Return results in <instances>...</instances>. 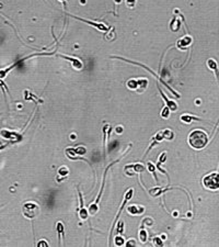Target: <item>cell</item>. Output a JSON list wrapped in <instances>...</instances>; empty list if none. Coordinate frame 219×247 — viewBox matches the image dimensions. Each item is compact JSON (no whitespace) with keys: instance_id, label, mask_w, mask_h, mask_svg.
<instances>
[{"instance_id":"obj_15","label":"cell","mask_w":219,"mask_h":247,"mask_svg":"<svg viewBox=\"0 0 219 247\" xmlns=\"http://www.w3.org/2000/svg\"><path fill=\"white\" fill-rule=\"evenodd\" d=\"M139 239L141 243L147 242V232H146V229H144V227H141V229L139 231Z\"/></svg>"},{"instance_id":"obj_3","label":"cell","mask_w":219,"mask_h":247,"mask_svg":"<svg viewBox=\"0 0 219 247\" xmlns=\"http://www.w3.org/2000/svg\"><path fill=\"white\" fill-rule=\"evenodd\" d=\"M39 205L36 204L35 202H25L23 205H22V213L27 219H34V217L39 214Z\"/></svg>"},{"instance_id":"obj_6","label":"cell","mask_w":219,"mask_h":247,"mask_svg":"<svg viewBox=\"0 0 219 247\" xmlns=\"http://www.w3.org/2000/svg\"><path fill=\"white\" fill-rule=\"evenodd\" d=\"M71 17H72V18L77 19V20H80V21L84 22V23L90 24V25L94 27L95 29H98L99 31H102V32H104V31H108V27H106L104 23H96V22H92V21H89V20H84V19L78 18V17H76V15H71Z\"/></svg>"},{"instance_id":"obj_26","label":"cell","mask_w":219,"mask_h":247,"mask_svg":"<svg viewBox=\"0 0 219 247\" xmlns=\"http://www.w3.org/2000/svg\"><path fill=\"white\" fill-rule=\"evenodd\" d=\"M125 245H126V246H136V242L134 241V239H129L128 242L125 243Z\"/></svg>"},{"instance_id":"obj_18","label":"cell","mask_w":219,"mask_h":247,"mask_svg":"<svg viewBox=\"0 0 219 247\" xmlns=\"http://www.w3.org/2000/svg\"><path fill=\"white\" fill-rule=\"evenodd\" d=\"M207 65L210 69L217 70V63H216V60L213 59V58H209V59L207 60Z\"/></svg>"},{"instance_id":"obj_12","label":"cell","mask_w":219,"mask_h":247,"mask_svg":"<svg viewBox=\"0 0 219 247\" xmlns=\"http://www.w3.org/2000/svg\"><path fill=\"white\" fill-rule=\"evenodd\" d=\"M24 99L27 100V101H35V102H39V103L43 102V100H39L37 97L32 95L30 91H27V90L24 91Z\"/></svg>"},{"instance_id":"obj_27","label":"cell","mask_w":219,"mask_h":247,"mask_svg":"<svg viewBox=\"0 0 219 247\" xmlns=\"http://www.w3.org/2000/svg\"><path fill=\"white\" fill-rule=\"evenodd\" d=\"M165 157H167V153L164 152V153L162 154L161 156L159 157V158H161V159H159V164H158V165H160L161 163H163V162H164V160H165Z\"/></svg>"},{"instance_id":"obj_13","label":"cell","mask_w":219,"mask_h":247,"mask_svg":"<svg viewBox=\"0 0 219 247\" xmlns=\"http://www.w3.org/2000/svg\"><path fill=\"white\" fill-rule=\"evenodd\" d=\"M127 88L130 90H137L138 89V80L137 79H129L127 82Z\"/></svg>"},{"instance_id":"obj_33","label":"cell","mask_w":219,"mask_h":247,"mask_svg":"<svg viewBox=\"0 0 219 247\" xmlns=\"http://www.w3.org/2000/svg\"><path fill=\"white\" fill-rule=\"evenodd\" d=\"M120 1H122V0H115V2H116V3H120Z\"/></svg>"},{"instance_id":"obj_11","label":"cell","mask_w":219,"mask_h":247,"mask_svg":"<svg viewBox=\"0 0 219 247\" xmlns=\"http://www.w3.org/2000/svg\"><path fill=\"white\" fill-rule=\"evenodd\" d=\"M180 119L182 122H184V123H186V124H189L193 120H198V121L201 120V119L197 118V117H194V115H191V114H186V113H184L183 115H181Z\"/></svg>"},{"instance_id":"obj_34","label":"cell","mask_w":219,"mask_h":247,"mask_svg":"<svg viewBox=\"0 0 219 247\" xmlns=\"http://www.w3.org/2000/svg\"><path fill=\"white\" fill-rule=\"evenodd\" d=\"M58 1H60V2H63V3H64L65 1H66V0H58Z\"/></svg>"},{"instance_id":"obj_5","label":"cell","mask_w":219,"mask_h":247,"mask_svg":"<svg viewBox=\"0 0 219 247\" xmlns=\"http://www.w3.org/2000/svg\"><path fill=\"white\" fill-rule=\"evenodd\" d=\"M58 56L61 57V58H64V59L69 60L70 63H71L72 67H74L76 70H80V69H82V67H83L82 62H81V60L79 59V58H77V57H70V56H67V55H61V54H58Z\"/></svg>"},{"instance_id":"obj_10","label":"cell","mask_w":219,"mask_h":247,"mask_svg":"<svg viewBox=\"0 0 219 247\" xmlns=\"http://www.w3.org/2000/svg\"><path fill=\"white\" fill-rule=\"evenodd\" d=\"M79 196H80V205H81L80 210H79V217H80L81 220H87L90 214H89V211H88L87 209H84V207H83V201H82L81 192H79Z\"/></svg>"},{"instance_id":"obj_14","label":"cell","mask_w":219,"mask_h":247,"mask_svg":"<svg viewBox=\"0 0 219 247\" xmlns=\"http://www.w3.org/2000/svg\"><path fill=\"white\" fill-rule=\"evenodd\" d=\"M88 211H89V214H90V215H94L96 212L99 211V205H98V203H96V202H94V203H91Z\"/></svg>"},{"instance_id":"obj_30","label":"cell","mask_w":219,"mask_h":247,"mask_svg":"<svg viewBox=\"0 0 219 247\" xmlns=\"http://www.w3.org/2000/svg\"><path fill=\"white\" fill-rule=\"evenodd\" d=\"M37 246H48V244L46 243V242L41 241V242H39V243H37Z\"/></svg>"},{"instance_id":"obj_24","label":"cell","mask_w":219,"mask_h":247,"mask_svg":"<svg viewBox=\"0 0 219 247\" xmlns=\"http://www.w3.org/2000/svg\"><path fill=\"white\" fill-rule=\"evenodd\" d=\"M153 245L155 246H162V242L160 237H155L153 238Z\"/></svg>"},{"instance_id":"obj_20","label":"cell","mask_w":219,"mask_h":247,"mask_svg":"<svg viewBox=\"0 0 219 247\" xmlns=\"http://www.w3.org/2000/svg\"><path fill=\"white\" fill-rule=\"evenodd\" d=\"M161 117L163 119H169V118H170V109H169L167 106H165L164 109L161 111Z\"/></svg>"},{"instance_id":"obj_1","label":"cell","mask_w":219,"mask_h":247,"mask_svg":"<svg viewBox=\"0 0 219 247\" xmlns=\"http://www.w3.org/2000/svg\"><path fill=\"white\" fill-rule=\"evenodd\" d=\"M208 143V135L202 130H193L189 135V144L194 149H202Z\"/></svg>"},{"instance_id":"obj_9","label":"cell","mask_w":219,"mask_h":247,"mask_svg":"<svg viewBox=\"0 0 219 247\" xmlns=\"http://www.w3.org/2000/svg\"><path fill=\"white\" fill-rule=\"evenodd\" d=\"M127 211L129 212L130 214L133 215H140V214L144 213L145 211V208L144 207H140V205H130L127 208Z\"/></svg>"},{"instance_id":"obj_35","label":"cell","mask_w":219,"mask_h":247,"mask_svg":"<svg viewBox=\"0 0 219 247\" xmlns=\"http://www.w3.org/2000/svg\"><path fill=\"white\" fill-rule=\"evenodd\" d=\"M0 8H2V5H1V3H0Z\"/></svg>"},{"instance_id":"obj_29","label":"cell","mask_w":219,"mask_h":247,"mask_svg":"<svg viewBox=\"0 0 219 247\" xmlns=\"http://www.w3.org/2000/svg\"><path fill=\"white\" fill-rule=\"evenodd\" d=\"M153 223L152 219H145L144 220V224H148V225H151Z\"/></svg>"},{"instance_id":"obj_17","label":"cell","mask_w":219,"mask_h":247,"mask_svg":"<svg viewBox=\"0 0 219 247\" xmlns=\"http://www.w3.org/2000/svg\"><path fill=\"white\" fill-rule=\"evenodd\" d=\"M69 174V169L67 168L66 166H63L58 169V175L59 176H63V177H66L67 175Z\"/></svg>"},{"instance_id":"obj_7","label":"cell","mask_w":219,"mask_h":247,"mask_svg":"<svg viewBox=\"0 0 219 247\" xmlns=\"http://www.w3.org/2000/svg\"><path fill=\"white\" fill-rule=\"evenodd\" d=\"M192 42H193L192 37L189 35H186L177 41V46H179V48H181V50H185L187 46H189L191 44H192Z\"/></svg>"},{"instance_id":"obj_25","label":"cell","mask_w":219,"mask_h":247,"mask_svg":"<svg viewBox=\"0 0 219 247\" xmlns=\"http://www.w3.org/2000/svg\"><path fill=\"white\" fill-rule=\"evenodd\" d=\"M75 153H76V154H79V155H80V154H84V153H86V148H84V147H78V148H76V149H75Z\"/></svg>"},{"instance_id":"obj_23","label":"cell","mask_w":219,"mask_h":247,"mask_svg":"<svg viewBox=\"0 0 219 247\" xmlns=\"http://www.w3.org/2000/svg\"><path fill=\"white\" fill-rule=\"evenodd\" d=\"M125 5L128 8H134L136 5V0H125Z\"/></svg>"},{"instance_id":"obj_32","label":"cell","mask_w":219,"mask_h":247,"mask_svg":"<svg viewBox=\"0 0 219 247\" xmlns=\"http://www.w3.org/2000/svg\"><path fill=\"white\" fill-rule=\"evenodd\" d=\"M70 139H71V140H75V139H76V135H75V134H74V135L71 134V135H70Z\"/></svg>"},{"instance_id":"obj_31","label":"cell","mask_w":219,"mask_h":247,"mask_svg":"<svg viewBox=\"0 0 219 247\" xmlns=\"http://www.w3.org/2000/svg\"><path fill=\"white\" fill-rule=\"evenodd\" d=\"M116 131H117V133H118V134H120V133L123 132V127H118L116 129Z\"/></svg>"},{"instance_id":"obj_8","label":"cell","mask_w":219,"mask_h":247,"mask_svg":"<svg viewBox=\"0 0 219 247\" xmlns=\"http://www.w3.org/2000/svg\"><path fill=\"white\" fill-rule=\"evenodd\" d=\"M159 91H160V95L162 96V98H163V100L165 101V104H167V107H168L169 109H170V111H177V104L174 101H172V100H170V99H168V97L165 96L164 94H163V91L161 90L159 88Z\"/></svg>"},{"instance_id":"obj_16","label":"cell","mask_w":219,"mask_h":247,"mask_svg":"<svg viewBox=\"0 0 219 247\" xmlns=\"http://www.w3.org/2000/svg\"><path fill=\"white\" fill-rule=\"evenodd\" d=\"M162 135H163V139L169 140V141L173 139V133H172L171 130H164V131L162 132Z\"/></svg>"},{"instance_id":"obj_2","label":"cell","mask_w":219,"mask_h":247,"mask_svg":"<svg viewBox=\"0 0 219 247\" xmlns=\"http://www.w3.org/2000/svg\"><path fill=\"white\" fill-rule=\"evenodd\" d=\"M204 187L211 191H216L219 189V172H211L209 175L205 176L203 179Z\"/></svg>"},{"instance_id":"obj_22","label":"cell","mask_w":219,"mask_h":247,"mask_svg":"<svg viewBox=\"0 0 219 247\" xmlns=\"http://www.w3.org/2000/svg\"><path fill=\"white\" fill-rule=\"evenodd\" d=\"M155 166L152 165L151 163H148V170H149L150 172H152V175H153V177H155V179H156V181H157V177H156V172H155Z\"/></svg>"},{"instance_id":"obj_28","label":"cell","mask_w":219,"mask_h":247,"mask_svg":"<svg viewBox=\"0 0 219 247\" xmlns=\"http://www.w3.org/2000/svg\"><path fill=\"white\" fill-rule=\"evenodd\" d=\"M123 225H124L123 222H120V224H118V227H117V232H118V233L123 232Z\"/></svg>"},{"instance_id":"obj_21","label":"cell","mask_w":219,"mask_h":247,"mask_svg":"<svg viewBox=\"0 0 219 247\" xmlns=\"http://www.w3.org/2000/svg\"><path fill=\"white\" fill-rule=\"evenodd\" d=\"M115 244H116L117 246H123V245L125 244V241H124L123 237L116 236V237H115Z\"/></svg>"},{"instance_id":"obj_4","label":"cell","mask_w":219,"mask_h":247,"mask_svg":"<svg viewBox=\"0 0 219 247\" xmlns=\"http://www.w3.org/2000/svg\"><path fill=\"white\" fill-rule=\"evenodd\" d=\"M145 170V167L141 164H135V165H128L125 167L124 172L127 176L132 177L134 174H140Z\"/></svg>"},{"instance_id":"obj_19","label":"cell","mask_w":219,"mask_h":247,"mask_svg":"<svg viewBox=\"0 0 219 247\" xmlns=\"http://www.w3.org/2000/svg\"><path fill=\"white\" fill-rule=\"evenodd\" d=\"M57 231H58V235H59V244H60V238L61 236H64V225L61 222H58L57 223Z\"/></svg>"}]
</instances>
